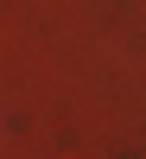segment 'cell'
Returning a JSON list of instances; mask_svg holds the SVG:
<instances>
[]
</instances>
